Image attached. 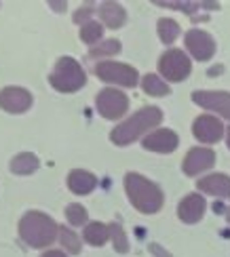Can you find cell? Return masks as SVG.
<instances>
[{
  "mask_svg": "<svg viewBox=\"0 0 230 257\" xmlns=\"http://www.w3.org/2000/svg\"><path fill=\"white\" fill-rule=\"evenodd\" d=\"M57 234H59V226L45 213L30 211L19 221V236L34 249L49 247Z\"/></svg>",
  "mask_w": 230,
  "mask_h": 257,
  "instance_id": "6da1fadb",
  "label": "cell"
},
{
  "mask_svg": "<svg viewBox=\"0 0 230 257\" xmlns=\"http://www.w3.org/2000/svg\"><path fill=\"white\" fill-rule=\"evenodd\" d=\"M125 190L129 194V200L137 211L146 213H157L163 207V192L157 184L148 181L139 173H127L125 177Z\"/></svg>",
  "mask_w": 230,
  "mask_h": 257,
  "instance_id": "7a4b0ae2",
  "label": "cell"
},
{
  "mask_svg": "<svg viewBox=\"0 0 230 257\" xmlns=\"http://www.w3.org/2000/svg\"><path fill=\"white\" fill-rule=\"evenodd\" d=\"M161 120H163V112L159 108L146 105V108L135 112L131 118H127L123 124H118L110 133V139L116 146H129L131 142H135L141 133L150 131L152 126H159Z\"/></svg>",
  "mask_w": 230,
  "mask_h": 257,
  "instance_id": "3957f363",
  "label": "cell"
},
{
  "mask_svg": "<svg viewBox=\"0 0 230 257\" xmlns=\"http://www.w3.org/2000/svg\"><path fill=\"white\" fill-rule=\"evenodd\" d=\"M85 80H87L85 70L81 68V63L76 59H72V57H61L55 63V70H53L51 76H49L51 87L61 91V93L79 91L85 84Z\"/></svg>",
  "mask_w": 230,
  "mask_h": 257,
  "instance_id": "277c9868",
  "label": "cell"
},
{
  "mask_svg": "<svg viewBox=\"0 0 230 257\" xmlns=\"http://www.w3.org/2000/svg\"><path fill=\"white\" fill-rule=\"evenodd\" d=\"M159 68L163 76L171 82H182L186 76H190V70H192L190 57L180 49H169L167 53H163Z\"/></svg>",
  "mask_w": 230,
  "mask_h": 257,
  "instance_id": "5b68a950",
  "label": "cell"
},
{
  "mask_svg": "<svg viewBox=\"0 0 230 257\" xmlns=\"http://www.w3.org/2000/svg\"><path fill=\"white\" fill-rule=\"evenodd\" d=\"M97 78H102L104 82H114L120 87H135L139 76L135 68L125 66V63H116V61H104L95 68Z\"/></svg>",
  "mask_w": 230,
  "mask_h": 257,
  "instance_id": "8992f818",
  "label": "cell"
},
{
  "mask_svg": "<svg viewBox=\"0 0 230 257\" xmlns=\"http://www.w3.org/2000/svg\"><path fill=\"white\" fill-rule=\"evenodd\" d=\"M129 108V99L123 91L116 89H104L97 95V110L108 120H118Z\"/></svg>",
  "mask_w": 230,
  "mask_h": 257,
  "instance_id": "52a82bcc",
  "label": "cell"
},
{
  "mask_svg": "<svg viewBox=\"0 0 230 257\" xmlns=\"http://www.w3.org/2000/svg\"><path fill=\"white\" fill-rule=\"evenodd\" d=\"M194 103H199L201 108L211 110L215 114L224 116L230 120V93L222 91H194L192 93Z\"/></svg>",
  "mask_w": 230,
  "mask_h": 257,
  "instance_id": "ba28073f",
  "label": "cell"
},
{
  "mask_svg": "<svg viewBox=\"0 0 230 257\" xmlns=\"http://www.w3.org/2000/svg\"><path fill=\"white\" fill-rule=\"evenodd\" d=\"M186 49L190 51V55L199 61H207L213 57L215 53V42L213 38L203 30H190L186 34Z\"/></svg>",
  "mask_w": 230,
  "mask_h": 257,
  "instance_id": "9c48e42d",
  "label": "cell"
},
{
  "mask_svg": "<svg viewBox=\"0 0 230 257\" xmlns=\"http://www.w3.org/2000/svg\"><path fill=\"white\" fill-rule=\"evenodd\" d=\"M32 95L21 87H7L0 91V108L9 114H21L30 110Z\"/></svg>",
  "mask_w": 230,
  "mask_h": 257,
  "instance_id": "30bf717a",
  "label": "cell"
},
{
  "mask_svg": "<svg viewBox=\"0 0 230 257\" xmlns=\"http://www.w3.org/2000/svg\"><path fill=\"white\" fill-rule=\"evenodd\" d=\"M213 165H215L213 150H209V148H192L190 152L186 154L182 169H184L186 175L192 177V175L203 173V171H207V169H211Z\"/></svg>",
  "mask_w": 230,
  "mask_h": 257,
  "instance_id": "8fae6325",
  "label": "cell"
},
{
  "mask_svg": "<svg viewBox=\"0 0 230 257\" xmlns=\"http://www.w3.org/2000/svg\"><path fill=\"white\" fill-rule=\"evenodd\" d=\"M192 133L203 144H215V142H220L222 135H224V124L217 118H213V116L203 114V116H199V118L194 120Z\"/></svg>",
  "mask_w": 230,
  "mask_h": 257,
  "instance_id": "7c38bea8",
  "label": "cell"
},
{
  "mask_svg": "<svg viewBox=\"0 0 230 257\" xmlns=\"http://www.w3.org/2000/svg\"><path fill=\"white\" fill-rule=\"evenodd\" d=\"M178 135L169 128H159V131L150 133L146 139H144V148L150 150V152H159V154H169L178 148Z\"/></svg>",
  "mask_w": 230,
  "mask_h": 257,
  "instance_id": "4fadbf2b",
  "label": "cell"
},
{
  "mask_svg": "<svg viewBox=\"0 0 230 257\" xmlns=\"http://www.w3.org/2000/svg\"><path fill=\"white\" fill-rule=\"evenodd\" d=\"M203 213H205V198L201 194L186 196L180 202V207H178V215H180V219L184 223H196V221H201Z\"/></svg>",
  "mask_w": 230,
  "mask_h": 257,
  "instance_id": "5bb4252c",
  "label": "cell"
},
{
  "mask_svg": "<svg viewBox=\"0 0 230 257\" xmlns=\"http://www.w3.org/2000/svg\"><path fill=\"white\" fill-rule=\"evenodd\" d=\"M196 186H199V190L207 192V194H211V196H220V198L230 196V177L224 173L207 175V177L199 179Z\"/></svg>",
  "mask_w": 230,
  "mask_h": 257,
  "instance_id": "9a60e30c",
  "label": "cell"
},
{
  "mask_svg": "<svg viewBox=\"0 0 230 257\" xmlns=\"http://www.w3.org/2000/svg\"><path fill=\"white\" fill-rule=\"evenodd\" d=\"M97 186V179L93 173L83 169H74L68 175V188L74 192V194H89Z\"/></svg>",
  "mask_w": 230,
  "mask_h": 257,
  "instance_id": "2e32d148",
  "label": "cell"
},
{
  "mask_svg": "<svg viewBox=\"0 0 230 257\" xmlns=\"http://www.w3.org/2000/svg\"><path fill=\"white\" fill-rule=\"evenodd\" d=\"M100 17L104 19V24L108 28L116 30V28H120V26L125 24L127 13H125V9L120 7V5H116V3H104L100 7Z\"/></svg>",
  "mask_w": 230,
  "mask_h": 257,
  "instance_id": "e0dca14e",
  "label": "cell"
},
{
  "mask_svg": "<svg viewBox=\"0 0 230 257\" xmlns=\"http://www.w3.org/2000/svg\"><path fill=\"white\" fill-rule=\"evenodd\" d=\"M38 169V158L32 152H21L11 160V171L17 175H30Z\"/></svg>",
  "mask_w": 230,
  "mask_h": 257,
  "instance_id": "ac0fdd59",
  "label": "cell"
},
{
  "mask_svg": "<svg viewBox=\"0 0 230 257\" xmlns=\"http://www.w3.org/2000/svg\"><path fill=\"white\" fill-rule=\"evenodd\" d=\"M106 238H110V226H104L100 221H93L85 228V240L93 247H102Z\"/></svg>",
  "mask_w": 230,
  "mask_h": 257,
  "instance_id": "d6986e66",
  "label": "cell"
},
{
  "mask_svg": "<svg viewBox=\"0 0 230 257\" xmlns=\"http://www.w3.org/2000/svg\"><path fill=\"white\" fill-rule=\"evenodd\" d=\"M141 84H144V91L148 95H152V97H165L169 93V87L157 76V74H146V78Z\"/></svg>",
  "mask_w": 230,
  "mask_h": 257,
  "instance_id": "ffe728a7",
  "label": "cell"
},
{
  "mask_svg": "<svg viewBox=\"0 0 230 257\" xmlns=\"http://www.w3.org/2000/svg\"><path fill=\"white\" fill-rule=\"evenodd\" d=\"M159 36L165 45H171V42L180 36V26L175 24L173 19L163 17V19H159Z\"/></svg>",
  "mask_w": 230,
  "mask_h": 257,
  "instance_id": "44dd1931",
  "label": "cell"
},
{
  "mask_svg": "<svg viewBox=\"0 0 230 257\" xmlns=\"http://www.w3.org/2000/svg\"><path fill=\"white\" fill-rule=\"evenodd\" d=\"M102 34H104V26L97 24V21H87V24L81 28V38L87 42V45H100Z\"/></svg>",
  "mask_w": 230,
  "mask_h": 257,
  "instance_id": "7402d4cb",
  "label": "cell"
},
{
  "mask_svg": "<svg viewBox=\"0 0 230 257\" xmlns=\"http://www.w3.org/2000/svg\"><path fill=\"white\" fill-rule=\"evenodd\" d=\"M59 238H61V244L65 249H68L70 253H81V240L79 236L70 230V228H65V226H59Z\"/></svg>",
  "mask_w": 230,
  "mask_h": 257,
  "instance_id": "603a6c76",
  "label": "cell"
},
{
  "mask_svg": "<svg viewBox=\"0 0 230 257\" xmlns=\"http://www.w3.org/2000/svg\"><path fill=\"white\" fill-rule=\"evenodd\" d=\"M118 51H120L118 40H106V42H100L97 47H93L89 51V55L91 57H108V55H116Z\"/></svg>",
  "mask_w": 230,
  "mask_h": 257,
  "instance_id": "cb8c5ba5",
  "label": "cell"
},
{
  "mask_svg": "<svg viewBox=\"0 0 230 257\" xmlns=\"http://www.w3.org/2000/svg\"><path fill=\"white\" fill-rule=\"evenodd\" d=\"M110 236L114 240V249L118 253H127L129 251V242H127V236H125V232L123 228L118 226V223H110Z\"/></svg>",
  "mask_w": 230,
  "mask_h": 257,
  "instance_id": "d4e9b609",
  "label": "cell"
},
{
  "mask_svg": "<svg viewBox=\"0 0 230 257\" xmlns=\"http://www.w3.org/2000/svg\"><path fill=\"white\" fill-rule=\"evenodd\" d=\"M65 217H68L72 226H83L87 221V211L83 205H68L65 207Z\"/></svg>",
  "mask_w": 230,
  "mask_h": 257,
  "instance_id": "484cf974",
  "label": "cell"
},
{
  "mask_svg": "<svg viewBox=\"0 0 230 257\" xmlns=\"http://www.w3.org/2000/svg\"><path fill=\"white\" fill-rule=\"evenodd\" d=\"M91 11H93V9H91V5H85V7H83V11H79V13L74 15V19L79 21V24H83V26H85V24H87L85 17H87V15H91Z\"/></svg>",
  "mask_w": 230,
  "mask_h": 257,
  "instance_id": "4316f807",
  "label": "cell"
},
{
  "mask_svg": "<svg viewBox=\"0 0 230 257\" xmlns=\"http://www.w3.org/2000/svg\"><path fill=\"white\" fill-rule=\"evenodd\" d=\"M42 257H65V253H61V251H47Z\"/></svg>",
  "mask_w": 230,
  "mask_h": 257,
  "instance_id": "83f0119b",
  "label": "cell"
},
{
  "mask_svg": "<svg viewBox=\"0 0 230 257\" xmlns=\"http://www.w3.org/2000/svg\"><path fill=\"white\" fill-rule=\"evenodd\" d=\"M226 217H228V221H230V207L226 209Z\"/></svg>",
  "mask_w": 230,
  "mask_h": 257,
  "instance_id": "f1b7e54d",
  "label": "cell"
},
{
  "mask_svg": "<svg viewBox=\"0 0 230 257\" xmlns=\"http://www.w3.org/2000/svg\"><path fill=\"white\" fill-rule=\"evenodd\" d=\"M226 133H228V148H230V128H228V131H226Z\"/></svg>",
  "mask_w": 230,
  "mask_h": 257,
  "instance_id": "f546056e",
  "label": "cell"
}]
</instances>
